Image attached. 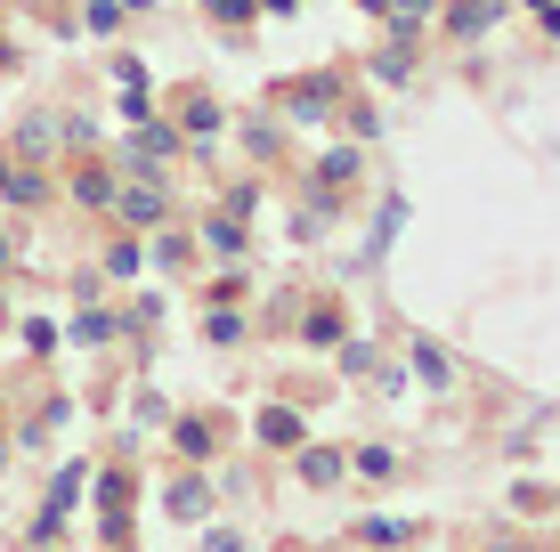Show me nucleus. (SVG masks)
Returning <instances> with one entry per match:
<instances>
[{
	"mask_svg": "<svg viewBox=\"0 0 560 552\" xmlns=\"http://www.w3.org/2000/svg\"><path fill=\"white\" fill-rule=\"evenodd\" d=\"M0 196H9V203H42L49 187H42V171H16V163H0Z\"/></svg>",
	"mask_w": 560,
	"mask_h": 552,
	"instance_id": "nucleus-1",
	"label": "nucleus"
},
{
	"mask_svg": "<svg viewBox=\"0 0 560 552\" xmlns=\"http://www.w3.org/2000/svg\"><path fill=\"white\" fill-rule=\"evenodd\" d=\"M301 471H308V480H341V455H325V447H308V455H301Z\"/></svg>",
	"mask_w": 560,
	"mask_h": 552,
	"instance_id": "nucleus-6",
	"label": "nucleus"
},
{
	"mask_svg": "<svg viewBox=\"0 0 560 552\" xmlns=\"http://www.w3.org/2000/svg\"><path fill=\"white\" fill-rule=\"evenodd\" d=\"M57 139H66V130H57L49 114H33V122H25V146H57Z\"/></svg>",
	"mask_w": 560,
	"mask_h": 552,
	"instance_id": "nucleus-7",
	"label": "nucleus"
},
{
	"mask_svg": "<svg viewBox=\"0 0 560 552\" xmlns=\"http://www.w3.org/2000/svg\"><path fill=\"white\" fill-rule=\"evenodd\" d=\"M382 9H398V16H422V9H431V0H382Z\"/></svg>",
	"mask_w": 560,
	"mask_h": 552,
	"instance_id": "nucleus-8",
	"label": "nucleus"
},
{
	"mask_svg": "<svg viewBox=\"0 0 560 552\" xmlns=\"http://www.w3.org/2000/svg\"><path fill=\"white\" fill-rule=\"evenodd\" d=\"M82 25H90V33H114V25H122V0H90Z\"/></svg>",
	"mask_w": 560,
	"mask_h": 552,
	"instance_id": "nucleus-5",
	"label": "nucleus"
},
{
	"mask_svg": "<svg viewBox=\"0 0 560 552\" xmlns=\"http://www.w3.org/2000/svg\"><path fill=\"white\" fill-rule=\"evenodd\" d=\"M122 220L154 227V220H163V196H154V187H130V196H122Z\"/></svg>",
	"mask_w": 560,
	"mask_h": 552,
	"instance_id": "nucleus-2",
	"label": "nucleus"
},
{
	"mask_svg": "<svg viewBox=\"0 0 560 552\" xmlns=\"http://www.w3.org/2000/svg\"><path fill=\"white\" fill-rule=\"evenodd\" d=\"M211 9H220V16H244V0H211Z\"/></svg>",
	"mask_w": 560,
	"mask_h": 552,
	"instance_id": "nucleus-9",
	"label": "nucleus"
},
{
	"mask_svg": "<svg viewBox=\"0 0 560 552\" xmlns=\"http://www.w3.org/2000/svg\"><path fill=\"white\" fill-rule=\"evenodd\" d=\"M260 439H268V447H293L301 423H293V414H260Z\"/></svg>",
	"mask_w": 560,
	"mask_h": 552,
	"instance_id": "nucleus-4",
	"label": "nucleus"
},
{
	"mask_svg": "<svg viewBox=\"0 0 560 552\" xmlns=\"http://www.w3.org/2000/svg\"><path fill=\"white\" fill-rule=\"evenodd\" d=\"M447 25H455V33H488V0H455Z\"/></svg>",
	"mask_w": 560,
	"mask_h": 552,
	"instance_id": "nucleus-3",
	"label": "nucleus"
}]
</instances>
